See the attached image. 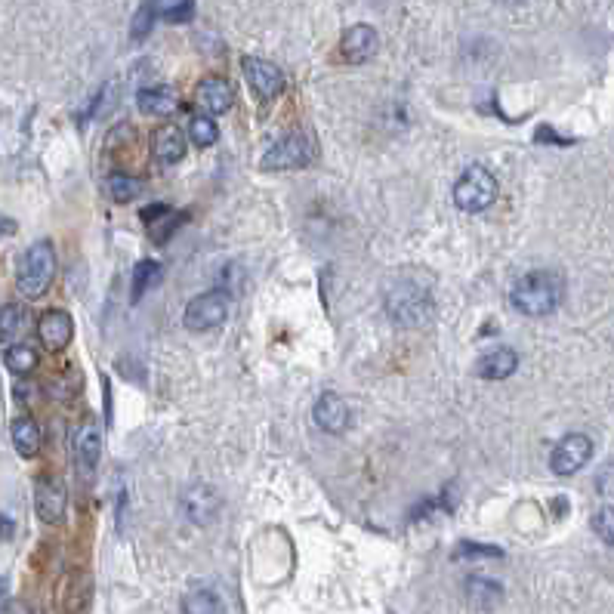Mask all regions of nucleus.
Wrapping results in <instances>:
<instances>
[{
    "mask_svg": "<svg viewBox=\"0 0 614 614\" xmlns=\"http://www.w3.org/2000/svg\"><path fill=\"white\" fill-rule=\"evenodd\" d=\"M565 297V281L556 272H528L513 287V306L528 318H544L559 309Z\"/></svg>",
    "mask_w": 614,
    "mask_h": 614,
    "instance_id": "1",
    "label": "nucleus"
},
{
    "mask_svg": "<svg viewBox=\"0 0 614 614\" xmlns=\"http://www.w3.org/2000/svg\"><path fill=\"white\" fill-rule=\"evenodd\" d=\"M53 275H56V250L50 241H38L25 250V257L19 263V294L28 297V300H38L50 291L53 284Z\"/></svg>",
    "mask_w": 614,
    "mask_h": 614,
    "instance_id": "2",
    "label": "nucleus"
},
{
    "mask_svg": "<svg viewBox=\"0 0 614 614\" xmlns=\"http://www.w3.org/2000/svg\"><path fill=\"white\" fill-rule=\"evenodd\" d=\"M497 201V179L488 167L473 164L460 173V179L454 183V204L463 213H482Z\"/></svg>",
    "mask_w": 614,
    "mask_h": 614,
    "instance_id": "3",
    "label": "nucleus"
},
{
    "mask_svg": "<svg viewBox=\"0 0 614 614\" xmlns=\"http://www.w3.org/2000/svg\"><path fill=\"white\" fill-rule=\"evenodd\" d=\"M386 312L389 318H395L402 328H417L432 315V300L423 287L405 281V284H395L389 297H386Z\"/></svg>",
    "mask_w": 614,
    "mask_h": 614,
    "instance_id": "4",
    "label": "nucleus"
},
{
    "mask_svg": "<svg viewBox=\"0 0 614 614\" xmlns=\"http://www.w3.org/2000/svg\"><path fill=\"white\" fill-rule=\"evenodd\" d=\"M315 158V142L309 133H291L281 136L275 146L263 155V170H300Z\"/></svg>",
    "mask_w": 614,
    "mask_h": 614,
    "instance_id": "5",
    "label": "nucleus"
},
{
    "mask_svg": "<svg viewBox=\"0 0 614 614\" xmlns=\"http://www.w3.org/2000/svg\"><path fill=\"white\" fill-rule=\"evenodd\" d=\"M226 315H229V297L223 291H207L186 306L183 321L192 331H210V328H220Z\"/></svg>",
    "mask_w": 614,
    "mask_h": 614,
    "instance_id": "6",
    "label": "nucleus"
},
{
    "mask_svg": "<svg viewBox=\"0 0 614 614\" xmlns=\"http://www.w3.org/2000/svg\"><path fill=\"white\" fill-rule=\"evenodd\" d=\"M241 68H244V78L250 84V90H254L260 99H278L284 93V71L269 62V59H257V56H244L241 59Z\"/></svg>",
    "mask_w": 614,
    "mask_h": 614,
    "instance_id": "7",
    "label": "nucleus"
},
{
    "mask_svg": "<svg viewBox=\"0 0 614 614\" xmlns=\"http://www.w3.org/2000/svg\"><path fill=\"white\" fill-rule=\"evenodd\" d=\"M593 457V442L587 436H581V432H571V436H565L553 454H550V469L556 476H574L577 469H584Z\"/></svg>",
    "mask_w": 614,
    "mask_h": 614,
    "instance_id": "8",
    "label": "nucleus"
},
{
    "mask_svg": "<svg viewBox=\"0 0 614 614\" xmlns=\"http://www.w3.org/2000/svg\"><path fill=\"white\" fill-rule=\"evenodd\" d=\"M377 47H380V38H377V31L371 25H352V28H346L343 41H340V53L352 65L368 62L377 53Z\"/></svg>",
    "mask_w": 614,
    "mask_h": 614,
    "instance_id": "9",
    "label": "nucleus"
},
{
    "mask_svg": "<svg viewBox=\"0 0 614 614\" xmlns=\"http://www.w3.org/2000/svg\"><path fill=\"white\" fill-rule=\"evenodd\" d=\"M312 417H315L318 429L331 432V436H340V432H346V426H349V405L337 392H321Z\"/></svg>",
    "mask_w": 614,
    "mask_h": 614,
    "instance_id": "10",
    "label": "nucleus"
},
{
    "mask_svg": "<svg viewBox=\"0 0 614 614\" xmlns=\"http://www.w3.org/2000/svg\"><path fill=\"white\" fill-rule=\"evenodd\" d=\"M71 334H75V321H71L68 312L50 309V312L41 315V321H38V337H41V343H44L47 349H53V352L65 349V346L71 343Z\"/></svg>",
    "mask_w": 614,
    "mask_h": 614,
    "instance_id": "11",
    "label": "nucleus"
},
{
    "mask_svg": "<svg viewBox=\"0 0 614 614\" xmlns=\"http://www.w3.org/2000/svg\"><path fill=\"white\" fill-rule=\"evenodd\" d=\"M195 99L207 115H226L235 102V90L223 78H204L195 90Z\"/></svg>",
    "mask_w": 614,
    "mask_h": 614,
    "instance_id": "12",
    "label": "nucleus"
},
{
    "mask_svg": "<svg viewBox=\"0 0 614 614\" xmlns=\"http://www.w3.org/2000/svg\"><path fill=\"white\" fill-rule=\"evenodd\" d=\"M65 488L59 482H38V491H34V510H38L41 522H62L65 519Z\"/></svg>",
    "mask_w": 614,
    "mask_h": 614,
    "instance_id": "13",
    "label": "nucleus"
},
{
    "mask_svg": "<svg viewBox=\"0 0 614 614\" xmlns=\"http://www.w3.org/2000/svg\"><path fill=\"white\" fill-rule=\"evenodd\" d=\"M516 368H519V355L507 346L491 349L476 361V374L482 380H507L510 374H516Z\"/></svg>",
    "mask_w": 614,
    "mask_h": 614,
    "instance_id": "14",
    "label": "nucleus"
},
{
    "mask_svg": "<svg viewBox=\"0 0 614 614\" xmlns=\"http://www.w3.org/2000/svg\"><path fill=\"white\" fill-rule=\"evenodd\" d=\"M75 457L84 473H93L102 457V432L96 423H81L75 432Z\"/></svg>",
    "mask_w": 614,
    "mask_h": 614,
    "instance_id": "15",
    "label": "nucleus"
},
{
    "mask_svg": "<svg viewBox=\"0 0 614 614\" xmlns=\"http://www.w3.org/2000/svg\"><path fill=\"white\" fill-rule=\"evenodd\" d=\"M152 152L161 164H176V161H183L186 155V136L179 127L167 124V127H158L152 133Z\"/></svg>",
    "mask_w": 614,
    "mask_h": 614,
    "instance_id": "16",
    "label": "nucleus"
},
{
    "mask_svg": "<svg viewBox=\"0 0 614 614\" xmlns=\"http://www.w3.org/2000/svg\"><path fill=\"white\" fill-rule=\"evenodd\" d=\"M183 507H186V513H189V519H195L198 525H207V522L216 516V510H220V497H216L210 488L198 485L195 491H189V494L183 497Z\"/></svg>",
    "mask_w": 614,
    "mask_h": 614,
    "instance_id": "17",
    "label": "nucleus"
},
{
    "mask_svg": "<svg viewBox=\"0 0 614 614\" xmlns=\"http://www.w3.org/2000/svg\"><path fill=\"white\" fill-rule=\"evenodd\" d=\"M176 93L167 90V87H149V90H139V108L149 115H158V118H167L176 112Z\"/></svg>",
    "mask_w": 614,
    "mask_h": 614,
    "instance_id": "18",
    "label": "nucleus"
},
{
    "mask_svg": "<svg viewBox=\"0 0 614 614\" xmlns=\"http://www.w3.org/2000/svg\"><path fill=\"white\" fill-rule=\"evenodd\" d=\"M13 445L19 451V457H38L41 451V429L31 417H19L13 423Z\"/></svg>",
    "mask_w": 614,
    "mask_h": 614,
    "instance_id": "19",
    "label": "nucleus"
},
{
    "mask_svg": "<svg viewBox=\"0 0 614 614\" xmlns=\"http://www.w3.org/2000/svg\"><path fill=\"white\" fill-rule=\"evenodd\" d=\"M4 365L10 374L16 377H25L38 368V352H34L28 343H7V352H4Z\"/></svg>",
    "mask_w": 614,
    "mask_h": 614,
    "instance_id": "20",
    "label": "nucleus"
},
{
    "mask_svg": "<svg viewBox=\"0 0 614 614\" xmlns=\"http://www.w3.org/2000/svg\"><path fill=\"white\" fill-rule=\"evenodd\" d=\"M216 136H220V130H216V124H213V118L207 112L195 115L189 121V139L195 142V149H210L216 142Z\"/></svg>",
    "mask_w": 614,
    "mask_h": 614,
    "instance_id": "21",
    "label": "nucleus"
},
{
    "mask_svg": "<svg viewBox=\"0 0 614 614\" xmlns=\"http://www.w3.org/2000/svg\"><path fill=\"white\" fill-rule=\"evenodd\" d=\"M161 281V266L155 260H146V263H139L133 269V300H139L146 291H152V287Z\"/></svg>",
    "mask_w": 614,
    "mask_h": 614,
    "instance_id": "22",
    "label": "nucleus"
},
{
    "mask_svg": "<svg viewBox=\"0 0 614 614\" xmlns=\"http://www.w3.org/2000/svg\"><path fill=\"white\" fill-rule=\"evenodd\" d=\"M108 195H112L118 204H127V201L142 195V183H139V179H133V176L115 173L112 179H108Z\"/></svg>",
    "mask_w": 614,
    "mask_h": 614,
    "instance_id": "23",
    "label": "nucleus"
},
{
    "mask_svg": "<svg viewBox=\"0 0 614 614\" xmlns=\"http://www.w3.org/2000/svg\"><path fill=\"white\" fill-rule=\"evenodd\" d=\"M22 331H25V309L22 306H7L4 315H0V334H4V340L10 343Z\"/></svg>",
    "mask_w": 614,
    "mask_h": 614,
    "instance_id": "24",
    "label": "nucleus"
},
{
    "mask_svg": "<svg viewBox=\"0 0 614 614\" xmlns=\"http://www.w3.org/2000/svg\"><path fill=\"white\" fill-rule=\"evenodd\" d=\"M593 531L605 540L608 547H614V507H605L593 516Z\"/></svg>",
    "mask_w": 614,
    "mask_h": 614,
    "instance_id": "25",
    "label": "nucleus"
},
{
    "mask_svg": "<svg viewBox=\"0 0 614 614\" xmlns=\"http://www.w3.org/2000/svg\"><path fill=\"white\" fill-rule=\"evenodd\" d=\"M183 608H186V611H220L223 602H220V596H213V593H192V596L183 602Z\"/></svg>",
    "mask_w": 614,
    "mask_h": 614,
    "instance_id": "26",
    "label": "nucleus"
},
{
    "mask_svg": "<svg viewBox=\"0 0 614 614\" xmlns=\"http://www.w3.org/2000/svg\"><path fill=\"white\" fill-rule=\"evenodd\" d=\"M152 16H155V4H149V7H142V10H139L136 25H133V38H136V41L142 38V34H149V28H152Z\"/></svg>",
    "mask_w": 614,
    "mask_h": 614,
    "instance_id": "27",
    "label": "nucleus"
},
{
    "mask_svg": "<svg viewBox=\"0 0 614 614\" xmlns=\"http://www.w3.org/2000/svg\"><path fill=\"white\" fill-rule=\"evenodd\" d=\"M497 4H503V7H519V4H525V0H497Z\"/></svg>",
    "mask_w": 614,
    "mask_h": 614,
    "instance_id": "28",
    "label": "nucleus"
}]
</instances>
